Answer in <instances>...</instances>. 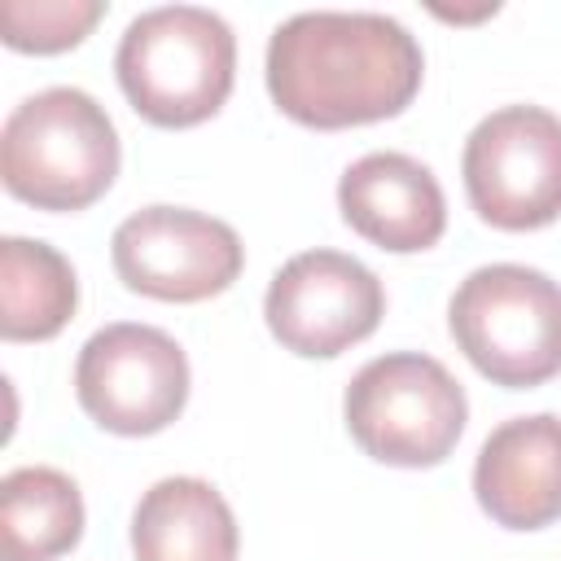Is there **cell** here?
<instances>
[{
  "label": "cell",
  "mask_w": 561,
  "mask_h": 561,
  "mask_svg": "<svg viewBox=\"0 0 561 561\" xmlns=\"http://www.w3.org/2000/svg\"><path fill=\"white\" fill-rule=\"evenodd\" d=\"M421 44L386 13H294L267 39L276 110L316 131L403 114L421 92Z\"/></svg>",
  "instance_id": "1"
},
{
  "label": "cell",
  "mask_w": 561,
  "mask_h": 561,
  "mask_svg": "<svg viewBox=\"0 0 561 561\" xmlns=\"http://www.w3.org/2000/svg\"><path fill=\"white\" fill-rule=\"evenodd\" d=\"M114 70L140 118L153 127H193L232 92L237 35L210 9L162 4L127 22Z\"/></svg>",
  "instance_id": "2"
},
{
  "label": "cell",
  "mask_w": 561,
  "mask_h": 561,
  "mask_svg": "<svg viewBox=\"0 0 561 561\" xmlns=\"http://www.w3.org/2000/svg\"><path fill=\"white\" fill-rule=\"evenodd\" d=\"M0 175L35 210H83L118 175V131L83 88L26 96L0 131Z\"/></svg>",
  "instance_id": "3"
},
{
  "label": "cell",
  "mask_w": 561,
  "mask_h": 561,
  "mask_svg": "<svg viewBox=\"0 0 561 561\" xmlns=\"http://www.w3.org/2000/svg\"><path fill=\"white\" fill-rule=\"evenodd\" d=\"M447 324L469 364L508 390L561 373V285L539 267L491 263L460 280Z\"/></svg>",
  "instance_id": "4"
},
{
  "label": "cell",
  "mask_w": 561,
  "mask_h": 561,
  "mask_svg": "<svg viewBox=\"0 0 561 561\" xmlns=\"http://www.w3.org/2000/svg\"><path fill=\"white\" fill-rule=\"evenodd\" d=\"M351 438L381 465L430 469L451 456L465 434L469 403L460 381L421 351L368 359L342 399Z\"/></svg>",
  "instance_id": "5"
},
{
  "label": "cell",
  "mask_w": 561,
  "mask_h": 561,
  "mask_svg": "<svg viewBox=\"0 0 561 561\" xmlns=\"http://www.w3.org/2000/svg\"><path fill=\"white\" fill-rule=\"evenodd\" d=\"M469 206L504 232H530L561 215V118L543 105H504L465 140Z\"/></svg>",
  "instance_id": "6"
},
{
  "label": "cell",
  "mask_w": 561,
  "mask_h": 561,
  "mask_svg": "<svg viewBox=\"0 0 561 561\" xmlns=\"http://www.w3.org/2000/svg\"><path fill=\"white\" fill-rule=\"evenodd\" d=\"M75 394L110 434H158L188 403V359L180 342L153 324H105L79 351Z\"/></svg>",
  "instance_id": "7"
},
{
  "label": "cell",
  "mask_w": 561,
  "mask_h": 561,
  "mask_svg": "<svg viewBox=\"0 0 561 561\" xmlns=\"http://www.w3.org/2000/svg\"><path fill=\"white\" fill-rule=\"evenodd\" d=\"M114 272L131 294L158 302H202L224 294L245 263L241 237L202 210L145 206L114 228Z\"/></svg>",
  "instance_id": "8"
},
{
  "label": "cell",
  "mask_w": 561,
  "mask_h": 561,
  "mask_svg": "<svg viewBox=\"0 0 561 561\" xmlns=\"http://www.w3.org/2000/svg\"><path fill=\"white\" fill-rule=\"evenodd\" d=\"M263 316L285 351L307 359H329L364 342L381 324L386 289L351 254L302 250L272 276Z\"/></svg>",
  "instance_id": "9"
},
{
  "label": "cell",
  "mask_w": 561,
  "mask_h": 561,
  "mask_svg": "<svg viewBox=\"0 0 561 561\" xmlns=\"http://www.w3.org/2000/svg\"><path fill=\"white\" fill-rule=\"evenodd\" d=\"M482 513L508 530H539L561 517V416H513L486 434L473 465Z\"/></svg>",
  "instance_id": "10"
},
{
  "label": "cell",
  "mask_w": 561,
  "mask_h": 561,
  "mask_svg": "<svg viewBox=\"0 0 561 561\" xmlns=\"http://www.w3.org/2000/svg\"><path fill=\"white\" fill-rule=\"evenodd\" d=\"M342 219L390 254L430 250L447 228V202L434 171L408 153H364L337 180Z\"/></svg>",
  "instance_id": "11"
},
{
  "label": "cell",
  "mask_w": 561,
  "mask_h": 561,
  "mask_svg": "<svg viewBox=\"0 0 561 561\" xmlns=\"http://www.w3.org/2000/svg\"><path fill=\"white\" fill-rule=\"evenodd\" d=\"M136 561H237L228 500L202 478L153 482L131 513Z\"/></svg>",
  "instance_id": "12"
},
{
  "label": "cell",
  "mask_w": 561,
  "mask_h": 561,
  "mask_svg": "<svg viewBox=\"0 0 561 561\" xmlns=\"http://www.w3.org/2000/svg\"><path fill=\"white\" fill-rule=\"evenodd\" d=\"M79 307V280L61 250L48 241H0V333L4 342L57 337Z\"/></svg>",
  "instance_id": "13"
},
{
  "label": "cell",
  "mask_w": 561,
  "mask_h": 561,
  "mask_svg": "<svg viewBox=\"0 0 561 561\" xmlns=\"http://www.w3.org/2000/svg\"><path fill=\"white\" fill-rule=\"evenodd\" d=\"M83 535L79 486L48 465H26L0 482V548L4 561H53Z\"/></svg>",
  "instance_id": "14"
},
{
  "label": "cell",
  "mask_w": 561,
  "mask_h": 561,
  "mask_svg": "<svg viewBox=\"0 0 561 561\" xmlns=\"http://www.w3.org/2000/svg\"><path fill=\"white\" fill-rule=\"evenodd\" d=\"M101 18V0H0V35L18 53L75 48Z\"/></svg>",
  "instance_id": "15"
}]
</instances>
